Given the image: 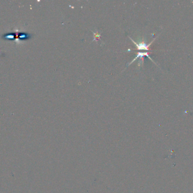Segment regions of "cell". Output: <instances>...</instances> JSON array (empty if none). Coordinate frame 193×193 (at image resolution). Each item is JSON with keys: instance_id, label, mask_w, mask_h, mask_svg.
Listing matches in <instances>:
<instances>
[{"instance_id": "6da1fadb", "label": "cell", "mask_w": 193, "mask_h": 193, "mask_svg": "<svg viewBox=\"0 0 193 193\" xmlns=\"http://www.w3.org/2000/svg\"><path fill=\"white\" fill-rule=\"evenodd\" d=\"M93 33L94 34V39H93V40L92 41H94L95 40H97L101 37V34L100 33H98V32H93Z\"/></svg>"}]
</instances>
